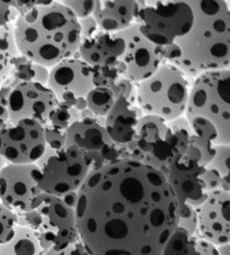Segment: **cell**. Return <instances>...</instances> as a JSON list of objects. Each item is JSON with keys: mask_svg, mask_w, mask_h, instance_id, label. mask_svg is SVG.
<instances>
[{"mask_svg": "<svg viewBox=\"0 0 230 255\" xmlns=\"http://www.w3.org/2000/svg\"><path fill=\"white\" fill-rule=\"evenodd\" d=\"M75 218L91 255H161L178 228L179 204L162 172L120 160L90 171Z\"/></svg>", "mask_w": 230, "mask_h": 255, "instance_id": "1", "label": "cell"}, {"mask_svg": "<svg viewBox=\"0 0 230 255\" xmlns=\"http://www.w3.org/2000/svg\"><path fill=\"white\" fill-rule=\"evenodd\" d=\"M14 36L21 56L52 69L62 61L78 58L81 27L65 5L48 1L19 11L14 21Z\"/></svg>", "mask_w": 230, "mask_h": 255, "instance_id": "2", "label": "cell"}, {"mask_svg": "<svg viewBox=\"0 0 230 255\" xmlns=\"http://www.w3.org/2000/svg\"><path fill=\"white\" fill-rule=\"evenodd\" d=\"M192 28L175 42L181 58L172 63L189 79L230 69V5L223 0H188Z\"/></svg>", "mask_w": 230, "mask_h": 255, "instance_id": "3", "label": "cell"}, {"mask_svg": "<svg viewBox=\"0 0 230 255\" xmlns=\"http://www.w3.org/2000/svg\"><path fill=\"white\" fill-rule=\"evenodd\" d=\"M192 130L184 116L166 122L156 116H143L130 143L120 146V160L140 162L165 175L176 157L191 146Z\"/></svg>", "mask_w": 230, "mask_h": 255, "instance_id": "4", "label": "cell"}, {"mask_svg": "<svg viewBox=\"0 0 230 255\" xmlns=\"http://www.w3.org/2000/svg\"><path fill=\"white\" fill-rule=\"evenodd\" d=\"M191 85L181 70L165 63L153 76L137 83L136 105L144 116L175 121L185 115Z\"/></svg>", "mask_w": 230, "mask_h": 255, "instance_id": "5", "label": "cell"}, {"mask_svg": "<svg viewBox=\"0 0 230 255\" xmlns=\"http://www.w3.org/2000/svg\"><path fill=\"white\" fill-rule=\"evenodd\" d=\"M184 117L205 118L218 133L217 145H230V69L194 79Z\"/></svg>", "mask_w": 230, "mask_h": 255, "instance_id": "6", "label": "cell"}, {"mask_svg": "<svg viewBox=\"0 0 230 255\" xmlns=\"http://www.w3.org/2000/svg\"><path fill=\"white\" fill-rule=\"evenodd\" d=\"M135 23L150 42L164 47L184 37L192 28L194 16L188 1H138Z\"/></svg>", "mask_w": 230, "mask_h": 255, "instance_id": "7", "label": "cell"}, {"mask_svg": "<svg viewBox=\"0 0 230 255\" xmlns=\"http://www.w3.org/2000/svg\"><path fill=\"white\" fill-rule=\"evenodd\" d=\"M35 164L42 174L41 190L55 197L78 192L91 171L86 155L73 145L57 149L46 146L44 154Z\"/></svg>", "mask_w": 230, "mask_h": 255, "instance_id": "8", "label": "cell"}, {"mask_svg": "<svg viewBox=\"0 0 230 255\" xmlns=\"http://www.w3.org/2000/svg\"><path fill=\"white\" fill-rule=\"evenodd\" d=\"M37 222L34 232L45 251H60L79 240L75 209L60 197L42 193L36 208Z\"/></svg>", "mask_w": 230, "mask_h": 255, "instance_id": "9", "label": "cell"}, {"mask_svg": "<svg viewBox=\"0 0 230 255\" xmlns=\"http://www.w3.org/2000/svg\"><path fill=\"white\" fill-rule=\"evenodd\" d=\"M46 148L44 125L33 120L9 122L0 128V156L7 164H34Z\"/></svg>", "mask_w": 230, "mask_h": 255, "instance_id": "10", "label": "cell"}, {"mask_svg": "<svg viewBox=\"0 0 230 255\" xmlns=\"http://www.w3.org/2000/svg\"><path fill=\"white\" fill-rule=\"evenodd\" d=\"M101 117L83 118L66 129V145H73L86 155L91 170L120 161V146L105 128Z\"/></svg>", "mask_w": 230, "mask_h": 255, "instance_id": "11", "label": "cell"}, {"mask_svg": "<svg viewBox=\"0 0 230 255\" xmlns=\"http://www.w3.org/2000/svg\"><path fill=\"white\" fill-rule=\"evenodd\" d=\"M42 174L36 164H6L0 170V202L16 214L36 208Z\"/></svg>", "mask_w": 230, "mask_h": 255, "instance_id": "12", "label": "cell"}, {"mask_svg": "<svg viewBox=\"0 0 230 255\" xmlns=\"http://www.w3.org/2000/svg\"><path fill=\"white\" fill-rule=\"evenodd\" d=\"M118 35L125 42V52L118 63L127 80L139 83L153 76L166 63L162 47L146 38L137 23Z\"/></svg>", "mask_w": 230, "mask_h": 255, "instance_id": "13", "label": "cell"}, {"mask_svg": "<svg viewBox=\"0 0 230 255\" xmlns=\"http://www.w3.org/2000/svg\"><path fill=\"white\" fill-rule=\"evenodd\" d=\"M95 69L80 58H72L50 69L47 87L54 92L59 104L74 107L96 88Z\"/></svg>", "mask_w": 230, "mask_h": 255, "instance_id": "14", "label": "cell"}, {"mask_svg": "<svg viewBox=\"0 0 230 255\" xmlns=\"http://www.w3.org/2000/svg\"><path fill=\"white\" fill-rule=\"evenodd\" d=\"M59 101L50 88L37 82H19L11 87L7 109L9 122L33 120L42 125L48 123Z\"/></svg>", "mask_w": 230, "mask_h": 255, "instance_id": "15", "label": "cell"}, {"mask_svg": "<svg viewBox=\"0 0 230 255\" xmlns=\"http://www.w3.org/2000/svg\"><path fill=\"white\" fill-rule=\"evenodd\" d=\"M205 170L198 157L189 154L180 155L172 162L165 178L179 205L189 204L198 208L205 202L208 196L203 182Z\"/></svg>", "mask_w": 230, "mask_h": 255, "instance_id": "16", "label": "cell"}, {"mask_svg": "<svg viewBox=\"0 0 230 255\" xmlns=\"http://www.w3.org/2000/svg\"><path fill=\"white\" fill-rule=\"evenodd\" d=\"M198 235L216 246L230 244V193L223 189L209 192L197 208Z\"/></svg>", "mask_w": 230, "mask_h": 255, "instance_id": "17", "label": "cell"}, {"mask_svg": "<svg viewBox=\"0 0 230 255\" xmlns=\"http://www.w3.org/2000/svg\"><path fill=\"white\" fill-rule=\"evenodd\" d=\"M125 52V42L118 34L99 30L87 39H82L79 47L78 58L92 68L112 67Z\"/></svg>", "mask_w": 230, "mask_h": 255, "instance_id": "18", "label": "cell"}, {"mask_svg": "<svg viewBox=\"0 0 230 255\" xmlns=\"http://www.w3.org/2000/svg\"><path fill=\"white\" fill-rule=\"evenodd\" d=\"M143 116L135 99L119 96L113 109L105 118V128L117 145H126L134 138L137 126Z\"/></svg>", "mask_w": 230, "mask_h": 255, "instance_id": "19", "label": "cell"}, {"mask_svg": "<svg viewBox=\"0 0 230 255\" xmlns=\"http://www.w3.org/2000/svg\"><path fill=\"white\" fill-rule=\"evenodd\" d=\"M138 6L134 0H103L96 2L92 17L101 30L118 34L135 23Z\"/></svg>", "mask_w": 230, "mask_h": 255, "instance_id": "20", "label": "cell"}, {"mask_svg": "<svg viewBox=\"0 0 230 255\" xmlns=\"http://www.w3.org/2000/svg\"><path fill=\"white\" fill-rule=\"evenodd\" d=\"M192 130L191 145L201 153V164L209 165L217 154L218 133L210 122L202 117L187 118Z\"/></svg>", "mask_w": 230, "mask_h": 255, "instance_id": "21", "label": "cell"}, {"mask_svg": "<svg viewBox=\"0 0 230 255\" xmlns=\"http://www.w3.org/2000/svg\"><path fill=\"white\" fill-rule=\"evenodd\" d=\"M37 235L28 227L17 226L16 234L8 243L0 245V255H45Z\"/></svg>", "mask_w": 230, "mask_h": 255, "instance_id": "22", "label": "cell"}, {"mask_svg": "<svg viewBox=\"0 0 230 255\" xmlns=\"http://www.w3.org/2000/svg\"><path fill=\"white\" fill-rule=\"evenodd\" d=\"M20 54L14 36V23L0 28V86L10 77L15 60Z\"/></svg>", "mask_w": 230, "mask_h": 255, "instance_id": "23", "label": "cell"}, {"mask_svg": "<svg viewBox=\"0 0 230 255\" xmlns=\"http://www.w3.org/2000/svg\"><path fill=\"white\" fill-rule=\"evenodd\" d=\"M15 79L17 80L16 85L19 82H37L41 85L47 86L48 77H50V69H47L43 65L30 62L24 56L19 55L15 60L14 70Z\"/></svg>", "mask_w": 230, "mask_h": 255, "instance_id": "24", "label": "cell"}, {"mask_svg": "<svg viewBox=\"0 0 230 255\" xmlns=\"http://www.w3.org/2000/svg\"><path fill=\"white\" fill-rule=\"evenodd\" d=\"M117 96L114 90L105 87H96L87 96L88 109L94 114L96 117L106 118L112 111Z\"/></svg>", "mask_w": 230, "mask_h": 255, "instance_id": "25", "label": "cell"}, {"mask_svg": "<svg viewBox=\"0 0 230 255\" xmlns=\"http://www.w3.org/2000/svg\"><path fill=\"white\" fill-rule=\"evenodd\" d=\"M197 250L196 236L189 235L182 228L178 227L161 255H193Z\"/></svg>", "mask_w": 230, "mask_h": 255, "instance_id": "26", "label": "cell"}, {"mask_svg": "<svg viewBox=\"0 0 230 255\" xmlns=\"http://www.w3.org/2000/svg\"><path fill=\"white\" fill-rule=\"evenodd\" d=\"M209 168L216 170L223 179V190L230 191V145H217V154Z\"/></svg>", "mask_w": 230, "mask_h": 255, "instance_id": "27", "label": "cell"}, {"mask_svg": "<svg viewBox=\"0 0 230 255\" xmlns=\"http://www.w3.org/2000/svg\"><path fill=\"white\" fill-rule=\"evenodd\" d=\"M79 121H80V113L77 109L69 105L59 104L51 113L47 124L66 130L70 126Z\"/></svg>", "mask_w": 230, "mask_h": 255, "instance_id": "28", "label": "cell"}, {"mask_svg": "<svg viewBox=\"0 0 230 255\" xmlns=\"http://www.w3.org/2000/svg\"><path fill=\"white\" fill-rule=\"evenodd\" d=\"M95 77L94 82L96 87H105L109 89L115 90L118 82L123 79L122 69L119 63L112 65V67H103V68H94Z\"/></svg>", "mask_w": 230, "mask_h": 255, "instance_id": "29", "label": "cell"}, {"mask_svg": "<svg viewBox=\"0 0 230 255\" xmlns=\"http://www.w3.org/2000/svg\"><path fill=\"white\" fill-rule=\"evenodd\" d=\"M18 226L17 214L6 206L0 204V245H3L12 240Z\"/></svg>", "mask_w": 230, "mask_h": 255, "instance_id": "30", "label": "cell"}, {"mask_svg": "<svg viewBox=\"0 0 230 255\" xmlns=\"http://www.w3.org/2000/svg\"><path fill=\"white\" fill-rule=\"evenodd\" d=\"M189 235H198V213L197 208L189 204L179 205V225Z\"/></svg>", "mask_w": 230, "mask_h": 255, "instance_id": "31", "label": "cell"}, {"mask_svg": "<svg viewBox=\"0 0 230 255\" xmlns=\"http://www.w3.org/2000/svg\"><path fill=\"white\" fill-rule=\"evenodd\" d=\"M44 137H45L46 146L50 148L57 149L66 145V130L51 124L44 125Z\"/></svg>", "mask_w": 230, "mask_h": 255, "instance_id": "32", "label": "cell"}, {"mask_svg": "<svg viewBox=\"0 0 230 255\" xmlns=\"http://www.w3.org/2000/svg\"><path fill=\"white\" fill-rule=\"evenodd\" d=\"M96 0H65L62 1L69 9L77 16L78 19L87 18V17L92 16L96 8Z\"/></svg>", "mask_w": 230, "mask_h": 255, "instance_id": "33", "label": "cell"}, {"mask_svg": "<svg viewBox=\"0 0 230 255\" xmlns=\"http://www.w3.org/2000/svg\"><path fill=\"white\" fill-rule=\"evenodd\" d=\"M19 11L11 1H1L0 0V28L8 24L14 23Z\"/></svg>", "mask_w": 230, "mask_h": 255, "instance_id": "34", "label": "cell"}, {"mask_svg": "<svg viewBox=\"0 0 230 255\" xmlns=\"http://www.w3.org/2000/svg\"><path fill=\"white\" fill-rule=\"evenodd\" d=\"M203 182H205L206 191L209 193L223 189V179L216 170L206 166L205 173H203Z\"/></svg>", "mask_w": 230, "mask_h": 255, "instance_id": "35", "label": "cell"}, {"mask_svg": "<svg viewBox=\"0 0 230 255\" xmlns=\"http://www.w3.org/2000/svg\"><path fill=\"white\" fill-rule=\"evenodd\" d=\"M88 253L89 252L86 250L85 245H83L80 239H79L77 242H74L73 244L69 245L68 248H65L63 250L46 251L45 255H87Z\"/></svg>", "mask_w": 230, "mask_h": 255, "instance_id": "36", "label": "cell"}, {"mask_svg": "<svg viewBox=\"0 0 230 255\" xmlns=\"http://www.w3.org/2000/svg\"><path fill=\"white\" fill-rule=\"evenodd\" d=\"M11 90V87L0 86V128L9 123V115H8L7 101L8 95Z\"/></svg>", "mask_w": 230, "mask_h": 255, "instance_id": "37", "label": "cell"}, {"mask_svg": "<svg viewBox=\"0 0 230 255\" xmlns=\"http://www.w3.org/2000/svg\"><path fill=\"white\" fill-rule=\"evenodd\" d=\"M79 23H80L81 27V41L82 39H87L94 36L95 34H97L100 30L98 24H97V21L92 16L79 19Z\"/></svg>", "mask_w": 230, "mask_h": 255, "instance_id": "38", "label": "cell"}, {"mask_svg": "<svg viewBox=\"0 0 230 255\" xmlns=\"http://www.w3.org/2000/svg\"><path fill=\"white\" fill-rule=\"evenodd\" d=\"M196 243L201 255H219L218 248L216 245L211 244L210 242L203 240L199 236H196Z\"/></svg>", "mask_w": 230, "mask_h": 255, "instance_id": "39", "label": "cell"}, {"mask_svg": "<svg viewBox=\"0 0 230 255\" xmlns=\"http://www.w3.org/2000/svg\"><path fill=\"white\" fill-rule=\"evenodd\" d=\"M62 200H63L69 207L75 209L77 207V202H78V192H70L66 193V195L60 197Z\"/></svg>", "mask_w": 230, "mask_h": 255, "instance_id": "40", "label": "cell"}, {"mask_svg": "<svg viewBox=\"0 0 230 255\" xmlns=\"http://www.w3.org/2000/svg\"><path fill=\"white\" fill-rule=\"evenodd\" d=\"M218 248L219 255H230V244L217 246Z\"/></svg>", "mask_w": 230, "mask_h": 255, "instance_id": "41", "label": "cell"}, {"mask_svg": "<svg viewBox=\"0 0 230 255\" xmlns=\"http://www.w3.org/2000/svg\"><path fill=\"white\" fill-rule=\"evenodd\" d=\"M6 164H7V163H6V162H5V160H3L2 157L0 156V170H1V169L3 168V166H5Z\"/></svg>", "mask_w": 230, "mask_h": 255, "instance_id": "42", "label": "cell"}, {"mask_svg": "<svg viewBox=\"0 0 230 255\" xmlns=\"http://www.w3.org/2000/svg\"><path fill=\"white\" fill-rule=\"evenodd\" d=\"M197 249H198V248H197ZM193 255H201V254H200V252H199V250H197V252L194 253Z\"/></svg>", "mask_w": 230, "mask_h": 255, "instance_id": "43", "label": "cell"}, {"mask_svg": "<svg viewBox=\"0 0 230 255\" xmlns=\"http://www.w3.org/2000/svg\"><path fill=\"white\" fill-rule=\"evenodd\" d=\"M0 204H1V202H0Z\"/></svg>", "mask_w": 230, "mask_h": 255, "instance_id": "44", "label": "cell"}, {"mask_svg": "<svg viewBox=\"0 0 230 255\" xmlns=\"http://www.w3.org/2000/svg\"><path fill=\"white\" fill-rule=\"evenodd\" d=\"M229 193H230V191H229Z\"/></svg>", "mask_w": 230, "mask_h": 255, "instance_id": "45", "label": "cell"}]
</instances>
